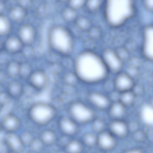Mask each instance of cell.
Instances as JSON below:
<instances>
[{
	"label": "cell",
	"mask_w": 153,
	"mask_h": 153,
	"mask_svg": "<svg viewBox=\"0 0 153 153\" xmlns=\"http://www.w3.org/2000/svg\"><path fill=\"white\" fill-rule=\"evenodd\" d=\"M62 15L63 19L68 22L76 21L77 19L76 10L69 7L64 9L62 11Z\"/></svg>",
	"instance_id": "obj_28"
},
{
	"label": "cell",
	"mask_w": 153,
	"mask_h": 153,
	"mask_svg": "<svg viewBox=\"0 0 153 153\" xmlns=\"http://www.w3.org/2000/svg\"><path fill=\"white\" fill-rule=\"evenodd\" d=\"M7 76L6 72L0 69V85L3 84L6 81V78Z\"/></svg>",
	"instance_id": "obj_44"
},
{
	"label": "cell",
	"mask_w": 153,
	"mask_h": 153,
	"mask_svg": "<svg viewBox=\"0 0 153 153\" xmlns=\"http://www.w3.org/2000/svg\"><path fill=\"white\" fill-rule=\"evenodd\" d=\"M77 77L76 75H74L72 73H68L65 76V80L66 83L69 85H74L76 83V80Z\"/></svg>",
	"instance_id": "obj_40"
},
{
	"label": "cell",
	"mask_w": 153,
	"mask_h": 153,
	"mask_svg": "<svg viewBox=\"0 0 153 153\" xmlns=\"http://www.w3.org/2000/svg\"><path fill=\"white\" fill-rule=\"evenodd\" d=\"M31 120L39 126H44L50 123L56 114L55 107L48 103L39 102L33 104L29 110Z\"/></svg>",
	"instance_id": "obj_4"
},
{
	"label": "cell",
	"mask_w": 153,
	"mask_h": 153,
	"mask_svg": "<svg viewBox=\"0 0 153 153\" xmlns=\"http://www.w3.org/2000/svg\"><path fill=\"white\" fill-rule=\"evenodd\" d=\"M85 4L88 10L91 11H95L101 7L102 1L100 0H91L87 1Z\"/></svg>",
	"instance_id": "obj_32"
},
{
	"label": "cell",
	"mask_w": 153,
	"mask_h": 153,
	"mask_svg": "<svg viewBox=\"0 0 153 153\" xmlns=\"http://www.w3.org/2000/svg\"><path fill=\"white\" fill-rule=\"evenodd\" d=\"M12 30V23L8 16L0 14V37H7Z\"/></svg>",
	"instance_id": "obj_21"
},
{
	"label": "cell",
	"mask_w": 153,
	"mask_h": 153,
	"mask_svg": "<svg viewBox=\"0 0 153 153\" xmlns=\"http://www.w3.org/2000/svg\"><path fill=\"white\" fill-rule=\"evenodd\" d=\"M21 120L14 114L9 113L3 116L1 121V128L6 133H15L21 126Z\"/></svg>",
	"instance_id": "obj_10"
},
{
	"label": "cell",
	"mask_w": 153,
	"mask_h": 153,
	"mask_svg": "<svg viewBox=\"0 0 153 153\" xmlns=\"http://www.w3.org/2000/svg\"><path fill=\"white\" fill-rule=\"evenodd\" d=\"M114 87L120 93L131 90L135 85L133 78L127 73H120L118 74L114 82Z\"/></svg>",
	"instance_id": "obj_12"
},
{
	"label": "cell",
	"mask_w": 153,
	"mask_h": 153,
	"mask_svg": "<svg viewBox=\"0 0 153 153\" xmlns=\"http://www.w3.org/2000/svg\"><path fill=\"white\" fill-rule=\"evenodd\" d=\"M143 116L144 120L146 121H152L153 119V112L152 109L149 106H146L145 107L143 111Z\"/></svg>",
	"instance_id": "obj_35"
},
{
	"label": "cell",
	"mask_w": 153,
	"mask_h": 153,
	"mask_svg": "<svg viewBox=\"0 0 153 153\" xmlns=\"http://www.w3.org/2000/svg\"><path fill=\"white\" fill-rule=\"evenodd\" d=\"M109 116L113 120H123L126 113V107L119 101L111 104L109 108Z\"/></svg>",
	"instance_id": "obj_19"
},
{
	"label": "cell",
	"mask_w": 153,
	"mask_h": 153,
	"mask_svg": "<svg viewBox=\"0 0 153 153\" xmlns=\"http://www.w3.org/2000/svg\"><path fill=\"white\" fill-rule=\"evenodd\" d=\"M102 60L107 69L117 73L121 69L123 61L117 55L115 51L111 49H106L102 53Z\"/></svg>",
	"instance_id": "obj_8"
},
{
	"label": "cell",
	"mask_w": 153,
	"mask_h": 153,
	"mask_svg": "<svg viewBox=\"0 0 153 153\" xmlns=\"http://www.w3.org/2000/svg\"><path fill=\"white\" fill-rule=\"evenodd\" d=\"M144 5L146 8L149 10H153V0H148L144 1Z\"/></svg>",
	"instance_id": "obj_45"
},
{
	"label": "cell",
	"mask_w": 153,
	"mask_h": 153,
	"mask_svg": "<svg viewBox=\"0 0 153 153\" xmlns=\"http://www.w3.org/2000/svg\"><path fill=\"white\" fill-rule=\"evenodd\" d=\"M65 149L67 153H81L83 149V144L77 140H71L67 143Z\"/></svg>",
	"instance_id": "obj_24"
},
{
	"label": "cell",
	"mask_w": 153,
	"mask_h": 153,
	"mask_svg": "<svg viewBox=\"0 0 153 153\" xmlns=\"http://www.w3.org/2000/svg\"><path fill=\"white\" fill-rule=\"evenodd\" d=\"M7 10V4L3 1H0V14L5 15Z\"/></svg>",
	"instance_id": "obj_42"
},
{
	"label": "cell",
	"mask_w": 153,
	"mask_h": 153,
	"mask_svg": "<svg viewBox=\"0 0 153 153\" xmlns=\"http://www.w3.org/2000/svg\"><path fill=\"white\" fill-rule=\"evenodd\" d=\"M39 138L44 145L51 146L56 142L57 136L53 131L45 129L41 132Z\"/></svg>",
	"instance_id": "obj_23"
},
{
	"label": "cell",
	"mask_w": 153,
	"mask_h": 153,
	"mask_svg": "<svg viewBox=\"0 0 153 153\" xmlns=\"http://www.w3.org/2000/svg\"><path fill=\"white\" fill-rule=\"evenodd\" d=\"M4 141L10 151L20 153L25 146L20 137V135L15 133H6Z\"/></svg>",
	"instance_id": "obj_17"
},
{
	"label": "cell",
	"mask_w": 153,
	"mask_h": 153,
	"mask_svg": "<svg viewBox=\"0 0 153 153\" xmlns=\"http://www.w3.org/2000/svg\"><path fill=\"white\" fill-rule=\"evenodd\" d=\"M137 68L135 67H131V66L128 69V72L127 74L133 78V77L137 75Z\"/></svg>",
	"instance_id": "obj_41"
},
{
	"label": "cell",
	"mask_w": 153,
	"mask_h": 153,
	"mask_svg": "<svg viewBox=\"0 0 153 153\" xmlns=\"http://www.w3.org/2000/svg\"><path fill=\"white\" fill-rule=\"evenodd\" d=\"M117 55L121 59L123 62V61L126 60L129 58L128 51L124 48H120L116 51Z\"/></svg>",
	"instance_id": "obj_36"
},
{
	"label": "cell",
	"mask_w": 153,
	"mask_h": 153,
	"mask_svg": "<svg viewBox=\"0 0 153 153\" xmlns=\"http://www.w3.org/2000/svg\"><path fill=\"white\" fill-rule=\"evenodd\" d=\"M97 138V146L102 151H110L116 146L115 137L109 131L105 130L98 133Z\"/></svg>",
	"instance_id": "obj_9"
},
{
	"label": "cell",
	"mask_w": 153,
	"mask_h": 153,
	"mask_svg": "<svg viewBox=\"0 0 153 153\" xmlns=\"http://www.w3.org/2000/svg\"><path fill=\"white\" fill-rule=\"evenodd\" d=\"M24 85L17 79H13L8 83L7 91L10 98H17L24 94Z\"/></svg>",
	"instance_id": "obj_20"
},
{
	"label": "cell",
	"mask_w": 153,
	"mask_h": 153,
	"mask_svg": "<svg viewBox=\"0 0 153 153\" xmlns=\"http://www.w3.org/2000/svg\"><path fill=\"white\" fill-rule=\"evenodd\" d=\"M3 50V42L0 39V53H1L2 50Z\"/></svg>",
	"instance_id": "obj_46"
},
{
	"label": "cell",
	"mask_w": 153,
	"mask_h": 153,
	"mask_svg": "<svg viewBox=\"0 0 153 153\" xmlns=\"http://www.w3.org/2000/svg\"><path fill=\"white\" fill-rule=\"evenodd\" d=\"M124 153H144V151L141 149L139 148L130 149L126 150Z\"/></svg>",
	"instance_id": "obj_43"
},
{
	"label": "cell",
	"mask_w": 153,
	"mask_h": 153,
	"mask_svg": "<svg viewBox=\"0 0 153 153\" xmlns=\"http://www.w3.org/2000/svg\"><path fill=\"white\" fill-rule=\"evenodd\" d=\"M97 136L94 133L88 132L83 137V143L88 147H94L97 145Z\"/></svg>",
	"instance_id": "obj_27"
},
{
	"label": "cell",
	"mask_w": 153,
	"mask_h": 153,
	"mask_svg": "<svg viewBox=\"0 0 153 153\" xmlns=\"http://www.w3.org/2000/svg\"><path fill=\"white\" fill-rule=\"evenodd\" d=\"M27 15V8L21 4L12 6L8 11L9 18L12 23L21 24L25 23Z\"/></svg>",
	"instance_id": "obj_15"
},
{
	"label": "cell",
	"mask_w": 153,
	"mask_h": 153,
	"mask_svg": "<svg viewBox=\"0 0 153 153\" xmlns=\"http://www.w3.org/2000/svg\"><path fill=\"white\" fill-rule=\"evenodd\" d=\"M153 27L147 26L143 32V52L146 59L152 60L153 59Z\"/></svg>",
	"instance_id": "obj_14"
},
{
	"label": "cell",
	"mask_w": 153,
	"mask_h": 153,
	"mask_svg": "<svg viewBox=\"0 0 153 153\" xmlns=\"http://www.w3.org/2000/svg\"><path fill=\"white\" fill-rule=\"evenodd\" d=\"M85 4V1L82 0H74L69 1V7L73 9L76 10L82 7Z\"/></svg>",
	"instance_id": "obj_37"
},
{
	"label": "cell",
	"mask_w": 153,
	"mask_h": 153,
	"mask_svg": "<svg viewBox=\"0 0 153 153\" xmlns=\"http://www.w3.org/2000/svg\"><path fill=\"white\" fill-rule=\"evenodd\" d=\"M44 144L39 138H34L29 145V147L34 152H39L43 148Z\"/></svg>",
	"instance_id": "obj_31"
},
{
	"label": "cell",
	"mask_w": 153,
	"mask_h": 153,
	"mask_svg": "<svg viewBox=\"0 0 153 153\" xmlns=\"http://www.w3.org/2000/svg\"><path fill=\"white\" fill-rule=\"evenodd\" d=\"M109 131L115 137L123 138L129 131V126L123 120H113L109 124Z\"/></svg>",
	"instance_id": "obj_13"
},
{
	"label": "cell",
	"mask_w": 153,
	"mask_h": 153,
	"mask_svg": "<svg viewBox=\"0 0 153 153\" xmlns=\"http://www.w3.org/2000/svg\"><path fill=\"white\" fill-rule=\"evenodd\" d=\"M71 118L63 117L59 121V127L62 132L64 135L72 136L76 133L77 131V125Z\"/></svg>",
	"instance_id": "obj_18"
},
{
	"label": "cell",
	"mask_w": 153,
	"mask_h": 153,
	"mask_svg": "<svg viewBox=\"0 0 153 153\" xmlns=\"http://www.w3.org/2000/svg\"><path fill=\"white\" fill-rule=\"evenodd\" d=\"M134 12V5L129 0L108 1L105 4V16L113 27H119L128 20Z\"/></svg>",
	"instance_id": "obj_2"
},
{
	"label": "cell",
	"mask_w": 153,
	"mask_h": 153,
	"mask_svg": "<svg viewBox=\"0 0 153 153\" xmlns=\"http://www.w3.org/2000/svg\"><path fill=\"white\" fill-rule=\"evenodd\" d=\"M20 137L25 146H29L35 138L33 135L28 131H25L22 135H20Z\"/></svg>",
	"instance_id": "obj_33"
},
{
	"label": "cell",
	"mask_w": 153,
	"mask_h": 153,
	"mask_svg": "<svg viewBox=\"0 0 153 153\" xmlns=\"http://www.w3.org/2000/svg\"><path fill=\"white\" fill-rule=\"evenodd\" d=\"M77 25L79 29L82 30H89L91 27L90 21L86 18L81 17L76 20Z\"/></svg>",
	"instance_id": "obj_30"
},
{
	"label": "cell",
	"mask_w": 153,
	"mask_h": 153,
	"mask_svg": "<svg viewBox=\"0 0 153 153\" xmlns=\"http://www.w3.org/2000/svg\"><path fill=\"white\" fill-rule=\"evenodd\" d=\"M48 43L52 50L58 53L67 55L73 47V40L68 30L61 25L52 27L48 32Z\"/></svg>",
	"instance_id": "obj_3"
},
{
	"label": "cell",
	"mask_w": 153,
	"mask_h": 153,
	"mask_svg": "<svg viewBox=\"0 0 153 153\" xmlns=\"http://www.w3.org/2000/svg\"><path fill=\"white\" fill-rule=\"evenodd\" d=\"M97 153H105L104 151H99V152H97Z\"/></svg>",
	"instance_id": "obj_47"
},
{
	"label": "cell",
	"mask_w": 153,
	"mask_h": 153,
	"mask_svg": "<svg viewBox=\"0 0 153 153\" xmlns=\"http://www.w3.org/2000/svg\"><path fill=\"white\" fill-rule=\"evenodd\" d=\"M20 63V62L15 60L8 62L7 64L5 72L7 76L12 80L19 78Z\"/></svg>",
	"instance_id": "obj_22"
},
{
	"label": "cell",
	"mask_w": 153,
	"mask_h": 153,
	"mask_svg": "<svg viewBox=\"0 0 153 153\" xmlns=\"http://www.w3.org/2000/svg\"><path fill=\"white\" fill-rule=\"evenodd\" d=\"M16 35L25 46H32L36 40L37 32L33 25L24 23L19 27Z\"/></svg>",
	"instance_id": "obj_6"
},
{
	"label": "cell",
	"mask_w": 153,
	"mask_h": 153,
	"mask_svg": "<svg viewBox=\"0 0 153 153\" xmlns=\"http://www.w3.org/2000/svg\"><path fill=\"white\" fill-rule=\"evenodd\" d=\"M89 30V36L92 39H97L101 36V31L97 27L90 28Z\"/></svg>",
	"instance_id": "obj_38"
},
{
	"label": "cell",
	"mask_w": 153,
	"mask_h": 153,
	"mask_svg": "<svg viewBox=\"0 0 153 153\" xmlns=\"http://www.w3.org/2000/svg\"><path fill=\"white\" fill-rule=\"evenodd\" d=\"M136 96L131 90L120 93L119 102L125 107L131 106L135 101Z\"/></svg>",
	"instance_id": "obj_25"
},
{
	"label": "cell",
	"mask_w": 153,
	"mask_h": 153,
	"mask_svg": "<svg viewBox=\"0 0 153 153\" xmlns=\"http://www.w3.org/2000/svg\"><path fill=\"white\" fill-rule=\"evenodd\" d=\"M92 121V128L95 131L99 133L105 130V122L101 118H95Z\"/></svg>",
	"instance_id": "obj_29"
},
{
	"label": "cell",
	"mask_w": 153,
	"mask_h": 153,
	"mask_svg": "<svg viewBox=\"0 0 153 153\" xmlns=\"http://www.w3.org/2000/svg\"><path fill=\"white\" fill-rule=\"evenodd\" d=\"M146 136L144 131L137 130L134 131L133 138L135 141L137 142H142L146 140Z\"/></svg>",
	"instance_id": "obj_34"
},
{
	"label": "cell",
	"mask_w": 153,
	"mask_h": 153,
	"mask_svg": "<svg viewBox=\"0 0 153 153\" xmlns=\"http://www.w3.org/2000/svg\"><path fill=\"white\" fill-rule=\"evenodd\" d=\"M27 83L36 91L44 90L49 83V77L47 73L42 69L33 71L27 79Z\"/></svg>",
	"instance_id": "obj_7"
},
{
	"label": "cell",
	"mask_w": 153,
	"mask_h": 153,
	"mask_svg": "<svg viewBox=\"0 0 153 153\" xmlns=\"http://www.w3.org/2000/svg\"><path fill=\"white\" fill-rule=\"evenodd\" d=\"M8 153H16V152H11V151H10V152H9Z\"/></svg>",
	"instance_id": "obj_48"
},
{
	"label": "cell",
	"mask_w": 153,
	"mask_h": 153,
	"mask_svg": "<svg viewBox=\"0 0 153 153\" xmlns=\"http://www.w3.org/2000/svg\"><path fill=\"white\" fill-rule=\"evenodd\" d=\"M33 70L28 62H21L19 68V78L27 80Z\"/></svg>",
	"instance_id": "obj_26"
},
{
	"label": "cell",
	"mask_w": 153,
	"mask_h": 153,
	"mask_svg": "<svg viewBox=\"0 0 153 153\" xmlns=\"http://www.w3.org/2000/svg\"><path fill=\"white\" fill-rule=\"evenodd\" d=\"M88 98L94 106L100 110L108 109L111 105L110 98L99 92H90L88 96Z\"/></svg>",
	"instance_id": "obj_16"
},
{
	"label": "cell",
	"mask_w": 153,
	"mask_h": 153,
	"mask_svg": "<svg viewBox=\"0 0 153 153\" xmlns=\"http://www.w3.org/2000/svg\"><path fill=\"white\" fill-rule=\"evenodd\" d=\"M75 70L77 77L88 83L101 81L106 77L108 71L102 59L91 51L84 52L78 56Z\"/></svg>",
	"instance_id": "obj_1"
},
{
	"label": "cell",
	"mask_w": 153,
	"mask_h": 153,
	"mask_svg": "<svg viewBox=\"0 0 153 153\" xmlns=\"http://www.w3.org/2000/svg\"><path fill=\"white\" fill-rule=\"evenodd\" d=\"M10 98L7 92H0V105H3L7 103Z\"/></svg>",
	"instance_id": "obj_39"
},
{
	"label": "cell",
	"mask_w": 153,
	"mask_h": 153,
	"mask_svg": "<svg viewBox=\"0 0 153 153\" xmlns=\"http://www.w3.org/2000/svg\"><path fill=\"white\" fill-rule=\"evenodd\" d=\"M25 45L17 35H10L3 42V50L8 54H16L22 52Z\"/></svg>",
	"instance_id": "obj_11"
},
{
	"label": "cell",
	"mask_w": 153,
	"mask_h": 153,
	"mask_svg": "<svg viewBox=\"0 0 153 153\" xmlns=\"http://www.w3.org/2000/svg\"><path fill=\"white\" fill-rule=\"evenodd\" d=\"M71 119L76 123L85 124L92 122L95 118L94 111L90 106L79 101L73 102L69 107Z\"/></svg>",
	"instance_id": "obj_5"
}]
</instances>
